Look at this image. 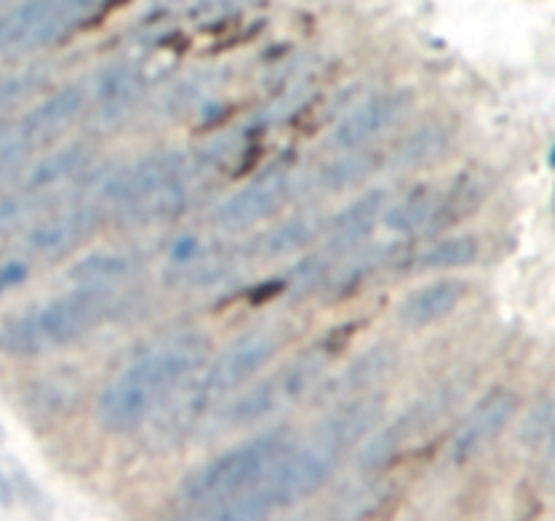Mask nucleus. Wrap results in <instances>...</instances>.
<instances>
[{
	"instance_id": "obj_1",
	"label": "nucleus",
	"mask_w": 555,
	"mask_h": 521,
	"mask_svg": "<svg viewBox=\"0 0 555 521\" xmlns=\"http://www.w3.org/2000/svg\"><path fill=\"white\" fill-rule=\"evenodd\" d=\"M383 412L385 402L374 391L336 402L298 443L291 440L285 445V450L276 456V461L260 478L258 486L217 505L204 519H269L276 510L304 503L312 494H318L336 475L341 461L377 429Z\"/></svg>"
},
{
	"instance_id": "obj_2",
	"label": "nucleus",
	"mask_w": 555,
	"mask_h": 521,
	"mask_svg": "<svg viewBox=\"0 0 555 521\" xmlns=\"http://www.w3.org/2000/svg\"><path fill=\"white\" fill-rule=\"evenodd\" d=\"M211 340L201 329H179L135 353L95 396L98 427L112 434L139 432L206 361Z\"/></svg>"
},
{
	"instance_id": "obj_3",
	"label": "nucleus",
	"mask_w": 555,
	"mask_h": 521,
	"mask_svg": "<svg viewBox=\"0 0 555 521\" xmlns=\"http://www.w3.org/2000/svg\"><path fill=\"white\" fill-rule=\"evenodd\" d=\"M280 345V331L271 326H253L228 342L217 356H206V361L179 385L177 394L150 421L155 440L171 445L198 432L211 412L220 410L233 394L263 372Z\"/></svg>"
},
{
	"instance_id": "obj_4",
	"label": "nucleus",
	"mask_w": 555,
	"mask_h": 521,
	"mask_svg": "<svg viewBox=\"0 0 555 521\" xmlns=\"http://www.w3.org/2000/svg\"><path fill=\"white\" fill-rule=\"evenodd\" d=\"M119 309V293L106 288H79L38 302L0 320V353L38 358L85 340Z\"/></svg>"
},
{
	"instance_id": "obj_5",
	"label": "nucleus",
	"mask_w": 555,
	"mask_h": 521,
	"mask_svg": "<svg viewBox=\"0 0 555 521\" xmlns=\"http://www.w3.org/2000/svg\"><path fill=\"white\" fill-rule=\"evenodd\" d=\"M331 364L328 345H312L304 353L293 356L291 361L282 364L266 378L244 385L238 394H233L220 410L211 412L201 429L215 434L225 432H244V429L260 427L271 418L282 416L293 405L304 402L314 394L320 383L325 380Z\"/></svg>"
},
{
	"instance_id": "obj_6",
	"label": "nucleus",
	"mask_w": 555,
	"mask_h": 521,
	"mask_svg": "<svg viewBox=\"0 0 555 521\" xmlns=\"http://www.w3.org/2000/svg\"><path fill=\"white\" fill-rule=\"evenodd\" d=\"M291 440L293 434L287 427L260 429L253 437L220 450L195 467L179 486V499L188 505V513L204 519L211 508L258 486L260 478L271 470Z\"/></svg>"
},
{
	"instance_id": "obj_7",
	"label": "nucleus",
	"mask_w": 555,
	"mask_h": 521,
	"mask_svg": "<svg viewBox=\"0 0 555 521\" xmlns=\"http://www.w3.org/2000/svg\"><path fill=\"white\" fill-rule=\"evenodd\" d=\"M106 220V206L95 201L60 199L27 226H22L11 255H20L27 264H54L65 255L76 253L101 231Z\"/></svg>"
},
{
	"instance_id": "obj_8",
	"label": "nucleus",
	"mask_w": 555,
	"mask_h": 521,
	"mask_svg": "<svg viewBox=\"0 0 555 521\" xmlns=\"http://www.w3.org/2000/svg\"><path fill=\"white\" fill-rule=\"evenodd\" d=\"M103 0H22L0 16V58H22L68 36Z\"/></svg>"
},
{
	"instance_id": "obj_9",
	"label": "nucleus",
	"mask_w": 555,
	"mask_h": 521,
	"mask_svg": "<svg viewBox=\"0 0 555 521\" xmlns=\"http://www.w3.org/2000/svg\"><path fill=\"white\" fill-rule=\"evenodd\" d=\"M298 188H301V179H298V174L293 171V168H263V171L255 174L253 179H247L242 188H236L231 195H225V199L217 204L211 220H215V226L225 233L249 231V228H255L258 223L276 215L285 204H291Z\"/></svg>"
},
{
	"instance_id": "obj_10",
	"label": "nucleus",
	"mask_w": 555,
	"mask_h": 521,
	"mask_svg": "<svg viewBox=\"0 0 555 521\" xmlns=\"http://www.w3.org/2000/svg\"><path fill=\"white\" fill-rule=\"evenodd\" d=\"M87 85H90V101H87L90 123L103 130L119 125L139 106L150 76L141 60H117L98 71Z\"/></svg>"
},
{
	"instance_id": "obj_11",
	"label": "nucleus",
	"mask_w": 555,
	"mask_h": 521,
	"mask_svg": "<svg viewBox=\"0 0 555 521\" xmlns=\"http://www.w3.org/2000/svg\"><path fill=\"white\" fill-rule=\"evenodd\" d=\"M87 101H90V85L87 81H68V85L43 96L38 103H33L16 119H11V128L33 152H38L54 144L87 112Z\"/></svg>"
},
{
	"instance_id": "obj_12",
	"label": "nucleus",
	"mask_w": 555,
	"mask_h": 521,
	"mask_svg": "<svg viewBox=\"0 0 555 521\" xmlns=\"http://www.w3.org/2000/svg\"><path fill=\"white\" fill-rule=\"evenodd\" d=\"M518 412V394L509 389H493L486 396L472 405L453 429L448 440V459L453 465H466V461L477 459Z\"/></svg>"
},
{
	"instance_id": "obj_13",
	"label": "nucleus",
	"mask_w": 555,
	"mask_h": 521,
	"mask_svg": "<svg viewBox=\"0 0 555 521\" xmlns=\"http://www.w3.org/2000/svg\"><path fill=\"white\" fill-rule=\"evenodd\" d=\"M406 255H410V250H406V244L401 239L356 244V247L336 255L334 264L328 266L325 277L320 280L318 293H323L328 298L347 296V293L358 291V288L366 285L377 275H383L385 269L404 266Z\"/></svg>"
},
{
	"instance_id": "obj_14",
	"label": "nucleus",
	"mask_w": 555,
	"mask_h": 521,
	"mask_svg": "<svg viewBox=\"0 0 555 521\" xmlns=\"http://www.w3.org/2000/svg\"><path fill=\"white\" fill-rule=\"evenodd\" d=\"M412 109L410 90H385L377 96H369L366 101L356 103L339 123L334 125L328 136V144L339 150H356V147H369L377 136L399 125Z\"/></svg>"
},
{
	"instance_id": "obj_15",
	"label": "nucleus",
	"mask_w": 555,
	"mask_h": 521,
	"mask_svg": "<svg viewBox=\"0 0 555 521\" xmlns=\"http://www.w3.org/2000/svg\"><path fill=\"white\" fill-rule=\"evenodd\" d=\"M444 405H448V402H444V394L437 391V394L426 396V399H421L417 405H412L410 410L401 412L399 418H393L385 429H379V432L374 429V432L361 443L363 448L361 454H358V467H361V470H379V467H383L385 461L393 459L410 440H415L423 429L431 427V423L442 416Z\"/></svg>"
},
{
	"instance_id": "obj_16",
	"label": "nucleus",
	"mask_w": 555,
	"mask_h": 521,
	"mask_svg": "<svg viewBox=\"0 0 555 521\" xmlns=\"http://www.w3.org/2000/svg\"><path fill=\"white\" fill-rule=\"evenodd\" d=\"M396 361H399V351L390 342H379L372 345L366 353L352 358L339 374L328 378L314 389L312 399L320 405H336V402L352 399V396L369 394L379 380L388 378L393 372Z\"/></svg>"
},
{
	"instance_id": "obj_17",
	"label": "nucleus",
	"mask_w": 555,
	"mask_h": 521,
	"mask_svg": "<svg viewBox=\"0 0 555 521\" xmlns=\"http://www.w3.org/2000/svg\"><path fill=\"white\" fill-rule=\"evenodd\" d=\"M92 163H95V150L87 141H68L57 150H49L38 161L27 163L16 188L30 193H54L63 199V190L70 188Z\"/></svg>"
},
{
	"instance_id": "obj_18",
	"label": "nucleus",
	"mask_w": 555,
	"mask_h": 521,
	"mask_svg": "<svg viewBox=\"0 0 555 521\" xmlns=\"http://www.w3.org/2000/svg\"><path fill=\"white\" fill-rule=\"evenodd\" d=\"M390 204V193L385 188L366 190L363 195L352 199L350 204L341 206L339 212L325 217V231H323V247L331 253H345V250L356 247L363 239L372 233L377 223H383L385 209Z\"/></svg>"
},
{
	"instance_id": "obj_19",
	"label": "nucleus",
	"mask_w": 555,
	"mask_h": 521,
	"mask_svg": "<svg viewBox=\"0 0 555 521\" xmlns=\"http://www.w3.org/2000/svg\"><path fill=\"white\" fill-rule=\"evenodd\" d=\"M146 255L135 247H103L81 255L68 269V282L79 288H106L117 291L133 280L144 266Z\"/></svg>"
},
{
	"instance_id": "obj_20",
	"label": "nucleus",
	"mask_w": 555,
	"mask_h": 521,
	"mask_svg": "<svg viewBox=\"0 0 555 521\" xmlns=\"http://www.w3.org/2000/svg\"><path fill=\"white\" fill-rule=\"evenodd\" d=\"M466 288L461 280L453 277H439V280L426 282V285L415 288L406 293L399 304V320L410 329H426V326L439 323L448 318L464 298Z\"/></svg>"
},
{
	"instance_id": "obj_21",
	"label": "nucleus",
	"mask_w": 555,
	"mask_h": 521,
	"mask_svg": "<svg viewBox=\"0 0 555 521\" xmlns=\"http://www.w3.org/2000/svg\"><path fill=\"white\" fill-rule=\"evenodd\" d=\"M323 231L325 215L298 212V215L285 217L274 228L260 233L253 242V247H249V253H253V258H285V255H296L301 250L312 247L314 242L323 239Z\"/></svg>"
},
{
	"instance_id": "obj_22",
	"label": "nucleus",
	"mask_w": 555,
	"mask_h": 521,
	"mask_svg": "<svg viewBox=\"0 0 555 521\" xmlns=\"http://www.w3.org/2000/svg\"><path fill=\"white\" fill-rule=\"evenodd\" d=\"M388 166V157L379 152L369 150V147H356V150H339L334 161L318 168L312 177V185L325 193H336V190H350L356 185L366 182L369 177Z\"/></svg>"
},
{
	"instance_id": "obj_23",
	"label": "nucleus",
	"mask_w": 555,
	"mask_h": 521,
	"mask_svg": "<svg viewBox=\"0 0 555 521\" xmlns=\"http://www.w3.org/2000/svg\"><path fill=\"white\" fill-rule=\"evenodd\" d=\"M439 185H417L404 199L390 201L383 215V226L399 237H415V233H428L434 215H437Z\"/></svg>"
},
{
	"instance_id": "obj_24",
	"label": "nucleus",
	"mask_w": 555,
	"mask_h": 521,
	"mask_svg": "<svg viewBox=\"0 0 555 521\" xmlns=\"http://www.w3.org/2000/svg\"><path fill=\"white\" fill-rule=\"evenodd\" d=\"M480 255V242L472 233H444L428 242L417 253L406 255V264L412 271H450L461 266L475 264Z\"/></svg>"
},
{
	"instance_id": "obj_25",
	"label": "nucleus",
	"mask_w": 555,
	"mask_h": 521,
	"mask_svg": "<svg viewBox=\"0 0 555 521\" xmlns=\"http://www.w3.org/2000/svg\"><path fill=\"white\" fill-rule=\"evenodd\" d=\"M225 81V74L220 68H198L193 74L182 76L173 81L157 101V112L163 117H184V114L195 112L204 101H209Z\"/></svg>"
},
{
	"instance_id": "obj_26",
	"label": "nucleus",
	"mask_w": 555,
	"mask_h": 521,
	"mask_svg": "<svg viewBox=\"0 0 555 521\" xmlns=\"http://www.w3.org/2000/svg\"><path fill=\"white\" fill-rule=\"evenodd\" d=\"M482 199H486V188H482L480 179L472 177V174H461L453 182L442 185V188H439L437 215H434L428 233L437 237V233L450 231L455 223L464 220L466 215H472V212L480 206Z\"/></svg>"
},
{
	"instance_id": "obj_27",
	"label": "nucleus",
	"mask_w": 555,
	"mask_h": 521,
	"mask_svg": "<svg viewBox=\"0 0 555 521\" xmlns=\"http://www.w3.org/2000/svg\"><path fill=\"white\" fill-rule=\"evenodd\" d=\"M448 141L450 134L444 125L431 123V125H423L417 128L415 134L406 136L396 152L390 155V166L396 168H421L434 163L437 157H442V152L448 150Z\"/></svg>"
},
{
	"instance_id": "obj_28",
	"label": "nucleus",
	"mask_w": 555,
	"mask_h": 521,
	"mask_svg": "<svg viewBox=\"0 0 555 521\" xmlns=\"http://www.w3.org/2000/svg\"><path fill=\"white\" fill-rule=\"evenodd\" d=\"M60 195L54 193H30V190H0V237L20 231L22 226L54 206Z\"/></svg>"
},
{
	"instance_id": "obj_29",
	"label": "nucleus",
	"mask_w": 555,
	"mask_h": 521,
	"mask_svg": "<svg viewBox=\"0 0 555 521\" xmlns=\"http://www.w3.org/2000/svg\"><path fill=\"white\" fill-rule=\"evenodd\" d=\"M36 152L25 144V141L16 136V130L11 128V119L5 123V128L0 130V188L11 179H16L22 174V168L30 163V157Z\"/></svg>"
},
{
	"instance_id": "obj_30",
	"label": "nucleus",
	"mask_w": 555,
	"mask_h": 521,
	"mask_svg": "<svg viewBox=\"0 0 555 521\" xmlns=\"http://www.w3.org/2000/svg\"><path fill=\"white\" fill-rule=\"evenodd\" d=\"M388 497V492H385L383 486H377V483H366V486H350L345 494H339V499H336V516H366L372 513V508L369 505H379L383 499Z\"/></svg>"
},
{
	"instance_id": "obj_31",
	"label": "nucleus",
	"mask_w": 555,
	"mask_h": 521,
	"mask_svg": "<svg viewBox=\"0 0 555 521\" xmlns=\"http://www.w3.org/2000/svg\"><path fill=\"white\" fill-rule=\"evenodd\" d=\"M534 445H540V478L542 486L555 494V407L547 416L545 427L537 434Z\"/></svg>"
},
{
	"instance_id": "obj_32",
	"label": "nucleus",
	"mask_w": 555,
	"mask_h": 521,
	"mask_svg": "<svg viewBox=\"0 0 555 521\" xmlns=\"http://www.w3.org/2000/svg\"><path fill=\"white\" fill-rule=\"evenodd\" d=\"M30 271L33 266L25 258H20V255H9V258L0 260V296L20 288L30 277Z\"/></svg>"
},
{
	"instance_id": "obj_33",
	"label": "nucleus",
	"mask_w": 555,
	"mask_h": 521,
	"mask_svg": "<svg viewBox=\"0 0 555 521\" xmlns=\"http://www.w3.org/2000/svg\"><path fill=\"white\" fill-rule=\"evenodd\" d=\"M201 3L204 0H155V9L157 11H168V14H173V11H190V9H201Z\"/></svg>"
},
{
	"instance_id": "obj_34",
	"label": "nucleus",
	"mask_w": 555,
	"mask_h": 521,
	"mask_svg": "<svg viewBox=\"0 0 555 521\" xmlns=\"http://www.w3.org/2000/svg\"><path fill=\"white\" fill-rule=\"evenodd\" d=\"M238 0H204L198 11H228L231 5H236Z\"/></svg>"
},
{
	"instance_id": "obj_35",
	"label": "nucleus",
	"mask_w": 555,
	"mask_h": 521,
	"mask_svg": "<svg viewBox=\"0 0 555 521\" xmlns=\"http://www.w3.org/2000/svg\"><path fill=\"white\" fill-rule=\"evenodd\" d=\"M11 503V481L3 475L0 470V505H9Z\"/></svg>"
},
{
	"instance_id": "obj_36",
	"label": "nucleus",
	"mask_w": 555,
	"mask_h": 521,
	"mask_svg": "<svg viewBox=\"0 0 555 521\" xmlns=\"http://www.w3.org/2000/svg\"><path fill=\"white\" fill-rule=\"evenodd\" d=\"M5 123H9V119H5V114H0V130L5 128Z\"/></svg>"
},
{
	"instance_id": "obj_37",
	"label": "nucleus",
	"mask_w": 555,
	"mask_h": 521,
	"mask_svg": "<svg viewBox=\"0 0 555 521\" xmlns=\"http://www.w3.org/2000/svg\"><path fill=\"white\" fill-rule=\"evenodd\" d=\"M551 163L555 166V147H553V155H551Z\"/></svg>"
}]
</instances>
